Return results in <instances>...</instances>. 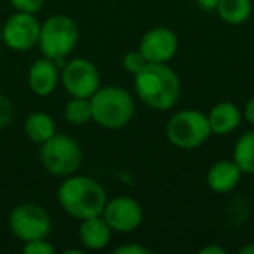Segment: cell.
<instances>
[{"instance_id": "6da1fadb", "label": "cell", "mask_w": 254, "mask_h": 254, "mask_svg": "<svg viewBox=\"0 0 254 254\" xmlns=\"http://www.w3.org/2000/svg\"><path fill=\"white\" fill-rule=\"evenodd\" d=\"M134 91L143 105L167 112L181 98V78L169 63H148L134 75Z\"/></svg>"}, {"instance_id": "7a4b0ae2", "label": "cell", "mask_w": 254, "mask_h": 254, "mask_svg": "<svg viewBox=\"0 0 254 254\" xmlns=\"http://www.w3.org/2000/svg\"><path fill=\"white\" fill-rule=\"evenodd\" d=\"M58 202L68 216L82 221L92 216H101L108 195L99 181L77 173L63 178L58 188Z\"/></svg>"}, {"instance_id": "3957f363", "label": "cell", "mask_w": 254, "mask_h": 254, "mask_svg": "<svg viewBox=\"0 0 254 254\" xmlns=\"http://www.w3.org/2000/svg\"><path fill=\"white\" fill-rule=\"evenodd\" d=\"M91 106L92 122L108 131L124 129L136 113L134 98L122 85H101L91 96Z\"/></svg>"}, {"instance_id": "277c9868", "label": "cell", "mask_w": 254, "mask_h": 254, "mask_svg": "<svg viewBox=\"0 0 254 254\" xmlns=\"http://www.w3.org/2000/svg\"><path fill=\"white\" fill-rule=\"evenodd\" d=\"M39 159L51 176L63 180L80 171L84 164V150L75 138L56 132L40 145Z\"/></svg>"}, {"instance_id": "5b68a950", "label": "cell", "mask_w": 254, "mask_h": 254, "mask_svg": "<svg viewBox=\"0 0 254 254\" xmlns=\"http://www.w3.org/2000/svg\"><path fill=\"white\" fill-rule=\"evenodd\" d=\"M78 37H80L78 26L71 16L54 14L40 25V37L37 47L40 49L42 56L60 63L73 53Z\"/></svg>"}, {"instance_id": "8992f818", "label": "cell", "mask_w": 254, "mask_h": 254, "mask_svg": "<svg viewBox=\"0 0 254 254\" xmlns=\"http://www.w3.org/2000/svg\"><path fill=\"white\" fill-rule=\"evenodd\" d=\"M211 124L207 113L200 110H180L166 126V138L173 146L180 150H195L211 138Z\"/></svg>"}, {"instance_id": "52a82bcc", "label": "cell", "mask_w": 254, "mask_h": 254, "mask_svg": "<svg viewBox=\"0 0 254 254\" xmlns=\"http://www.w3.org/2000/svg\"><path fill=\"white\" fill-rule=\"evenodd\" d=\"M9 230L21 242L47 239L53 230V219L47 209H44L42 205L25 202V204L16 205L9 212Z\"/></svg>"}, {"instance_id": "ba28073f", "label": "cell", "mask_w": 254, "mask_h": 254, "mask_svg": "<svg viewBox=\"0 0 254 254\" xmlns=\"http://www.w3.org/2000/svg\"><path fill=\"white\" fill-rule=\"evenodd\" d=\"M61 85L68 96L91 98L101 87V75L91 60L75 58L68 61L61 70Z\"/></svg>"}, {"instance_id": "9c48e42d", "label": "cell", "mask_w": 254, "mask_h": 254, "mask_svg": "<svg viewBox=\"0 0 254 254\" xmlns=\"http://www.w3.org/2000/svg\"><path fill=\"white\" fill-rule=\"evenodd\" d=\"M40 25L42 23L37 19V14L16 11L14 14H11L5 19L0 35H2L4 44L11 51L26 53L39 44Z\"/></svg>"}, {"instance_id": "30bf717a", "label": "cell", "mask_w": 254, "mask_h": 254, "mask_svg": "<svg viewBox=\"0 0 254 254\" xmlns=\"http://www.w3.org/2000/svg\"><path fill=\"white\" fill-rule=\"evenodd\" d=\"M101 216L106 219L113 233H132L143 225L145 211L136 198L129 195H119L108 198Z\"/></svg>"}, {"instance_id": "8fae6325", "label": "cell", "mask_w": 254, "mask_h": 254, "mask_svg": "<svg viewBox=\"0 0 254 254\" xmlns=\"http://www.w3.org/2000/svg\"><path fill=\"white\" fill-rule=\"evenodd\" d=\"M178 46L180 40L174 30L167 26H155L141 37L138 49L148 63H169L176 56Z\"/></svg>"}, {"instance_id": "7c38bea8", "label": "cell", "mask_w": 254, "mask_h": 254, "mask_svg": "<svg viewBox=\"0 0 254 254\" xmlns=\"http://www.w3.org/2000/svg\"><path fill=\"white\" fill-rule=\"evenodd\" d=\"M58 84H61V71L56 61L46 56L33 61L28 70V87L33 94L47 98L56 91Z\"/></svg>"}, {"instance_id": "4fadbf2b", "label": "cell", "mask_w": 254, "mask_h": 254, "mask_svg": "<svg viewBox=\"0 0 254 254\" xmlns=\"http://www.w3.org/2000/svg\"><path fill=\"white\" fill-rule=\"evenodd\" d=\"M244 173L235 160H218L207 169L205 181L214 193H230L239 187Z\"/></svg>"}, {"instance_id": "5bb4252c", "label": "cell", "mask_w": 254, "mask_h": 254, "mask_svg": "<svg viewBox=\"0 0 254 254\" xmlns=\"http://www.w3.org/2000/svg\"><path fill=\"white\" fill-rule=\"evenodd\" d=\"M113 230L103 216H92L80 221L78 226V240L87 251H101L112 242Z\"/></svg>"}, {"instance_id": "9a60e30c", "label": "cell", "mask_w": 254, "mask_h": 254, "mask_svg": "<svg viewBox=\"0 0 254 254\" xmlns=\"http://www.w3.org/2000/svg\"><path fill=\"white\" fill-rule=\"evenodd\" d=\"M242 110L233 101H219L209 110L207 119L211 124V131L216 136H226L233 132L242 122Z\"/></svg>"}, {"instance_id": "2e32d148", "label": "cell", "mask_w": 254, "mask_h": 254, "mask_svg": "<svg viewBox=\"0 0 254 254\" xmlns=\"http://www.w3.org/2000/svg\"><path fill=\"white\" fill-rule=\"evenodd\" d=\"M23 131L33 143H46L49 138L56 134V122L47 112H33L25 119Z\"/></svg>"}, {"instance_id": "e0dca14e", "label": "cell", "mask_w": 254, "mask_h": 254, "mask_svg": "<svg viewBox=\"0 0 254 254\" xmlns=\"http://www.w3.org/2000/svg\"><path fill=\"white\" fill-rule=\"evenodd\" d=\"M216 12L219 19L228 25H242L253 14V2L251 0H219Z\"/></svg>"}, {"instance_id": "ac0fdd59", "label": "cell", "mask_w": 254, "mask_h": 254, "mask_svg": "<svg viewBox=\"0 0 254 254\" xmlns=\"http://www.w3.org/2000/svg\"><path fill=\"white\" fill-rule=\"evenodd\" d=\"M233 160L244 174L254 176V129L244 132L233 146Z\"/></svg>"}, {"instance_id": "d6986e66", "label": "cell", "mask_w": 254, "mask_h": 254, "mask_svg": "<svg viewBox=\"0 0 254 254\" xmlns=\"http://www.w3.org/2000/svg\"><path fill=\"white\" fill-rule=\"evenodd\" d=\"M64 120L71 126H85L92 122V106L91 98H75L70 96L63 110Z\"/></svg>"}, {"instance_id": "ffe728a7", "label": "cell", "mask_w": 254, "mask_h": 254, "mask_svg": "<svg viewBox=\"0 0 254 254\" xmlns=\"http://www.w3.org/2000/svg\"><path fill=\"white\" fill-rule=\"evenodd\" d=\"M148 64V61H146V58L141 54V51H131V53H127L126 56H124L122 60V66L126 71H129L131 75H136L139 73V71L143 70V68Z\"/></svg>"}, {"instance_id": "44dd1931", "label": "cell", "mask_w": 254, "mask_h": 254, "mask_svg": "<svg viewBox=\"0 0 254 254\" xmlns=\"http://www.w3.org/2000/svg\"><path fill=\"white\" fill-rule=\"evenodd\" d=\"M23 253L25 254H54L56 247L47 239H35L23 242Z\"/></svg>"}, {"instance_id": "7402d4cb", "label": "cell", "mask_w": 254, "mask_h": 254, "mask_svg": "<svg viewBox=\"0 0 254 254\" xmlns=\"http://www.w3.org/2000/svg\"><path fill=\"white\" fill-rule=\"evenodd\" d=\"M14 119V105L7 96L0 94V131L5 129Z\"/></svg>"}, {"instance_id": "603a6c76", "label": "cell", "mask_w": 254, "mask_h": 254, "mask_svg": "<svg viewBox=\"0 0 254 254\" xmlns=\"http://www.w3.org/2000/svg\"><path fill=\"white\" fill-rule=\"evenodd\" d=\"M11 5L14 7V11L21 12H30V14H37L42 11L46 0H9Z\"/></svg>"}, {"instance_id": "cb8c5ba5", "label": "cell", "mask_w": 254, "mask_h": 254, "mask_svg": "<svg viewBox=\"0 0 254 254\" xmlns=\"http://www.w3.org/2000/svg\"><path fill=\"white\" fill-rule=\"evenodd\" d=\"M115 254H152L148 247L141 246V244H124L113 249Z\"/></svg>"}, {"instance_id": "d4e9b609", "label": "cell", "mask_w": 254, "mask_h": 254, "mask_svg": "<svg viewBox=\"0 0 254 254\" xmlns=\"http://www.w3.org/2000/svg\"><path fill=\"white\" fill-rule=\"evenodd\" d=\"M244 119L247 120V124L249 126L254 127V96L249 99V101L246 103V106H244Z\"/></svg>"}, {"instance_id": "484cf974", "label": "cell", "mask_w": 254, "mask_h": 254, "mask_svg": "<svg viewBox=\"0 0 254 254\" xmlns=\"http://www.w3.org/2000/svg\"><path fill=\"white\" fill-rule=\"evenodd\" d=\"M219 0H197V5L204 11H216Z\"/></svg>"}, {"instance_id": "4316f807", "label": "cell", "mask_w": 254, "mask_h": 254, "mask_svg": "<svg viewBox=\"0 0 254 254\" xmlns=\"http://www.w3.org/2000/svg\"><path fill=\"white\" fill-rule=\"evenodd\" d=\"M198 254H226V249L219 246H205L198 251Z\"/></svg>"}, {"instance_id": "83f0119b", "label": "cell", "mask_w": 254, "mask_h": 254, "mask_svg": "<svg viewBox=\"0 0 254 254\" xmlns=\"http://www.w3.org/2000/svg\"><path fill=\"white\" fill-rule=\"evenodd\" d=\"M240 254H254V244H247V246L240 247Z\"/></svg>"}]
</instances>
